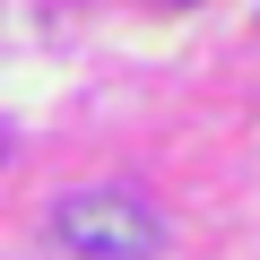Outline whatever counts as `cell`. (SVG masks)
I'll use <instances>...</instances> for the list:
<instances>
[{
  "mask_svg": "<svg viewBox=\"0 0 260 260\" xmlns=\"http://www.w3.org/2000/svg\"><path fill=\"white\" fill-rule=\"evenodd\" d=\"M165 208L130 182H87V191H61L52 217H44V243H61L70 260H156L165 251Z\"/></svg>",
  "mask_w": 260,
  "mask_h": 260,
  "instance_id": "6da1fadb",
  "label": "cell"
}]
</instances>
